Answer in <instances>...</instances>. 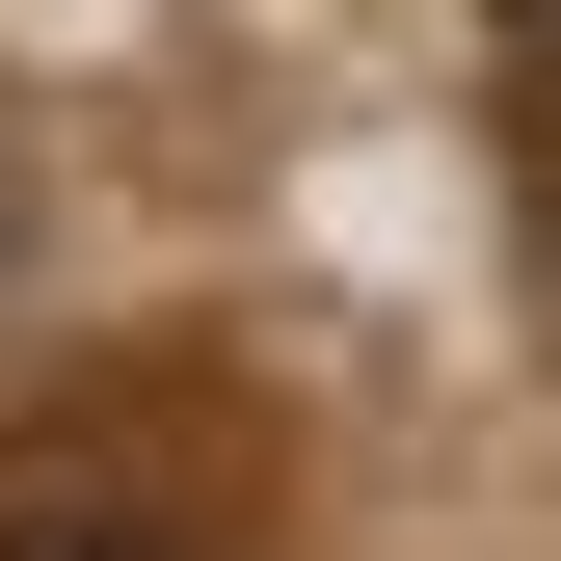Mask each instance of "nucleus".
Segmentation results:
<instances>
[{
    "mask_svg": "<svg viewBox=\"0 0 561 561\" xmlns=\"http://www.w3.org/2000/svg\"><path fill=\"white\" fill-rule=\"evenodd\" d=\"M0 561H187V535H134V508H81V481H54V508H0Z\"/></svg>",
    "mask_w": 561,
    "mask_h": 561,
    "instance_id": "nucleus-1",
    "label": "nucleus"
},
{
    "mask_svg": "<svg viewBox=\"0 0 561 561\" xmlns=\"http://www.w3.org/2000/svg\"><path fill=\"white\" fill-rule=\"evenodd\" d=\"M508 81H535V107H561V0H508Z\"/></svg>",
    "mask_w": 561,
    "mask_h": 561,
    "instance_id": "nucleus-2",
    "label": "nucleus"
}]
</instances>
